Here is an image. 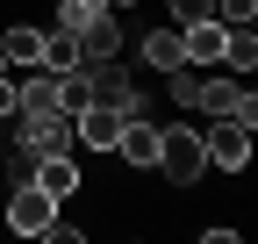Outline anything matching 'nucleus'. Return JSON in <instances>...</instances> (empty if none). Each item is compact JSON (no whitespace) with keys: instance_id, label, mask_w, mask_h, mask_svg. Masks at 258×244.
Instances as JSON below:
<instances>
[{"instance_id":"f257e3e1","label":"nucleus","mask_w":258,"mask_h":244,"mask_svg":"<svg viewBox=\"0 0 258 244\" xmlns=\"http://www.w3.org/2000/svg\"><path fill=\"white\" fill-rule=\"evenodd\" d=\"M158 172H165L172 187H194V179L208 172V144H201V130L165 122V130H158Z\"/></svg>"},{"instance_id":"f03ea898","label":"nucleus","mask_w":258,"mask_h":244,"mask_svg":"<svg viewBox=\"0 0 258 244\" xmlns=\"http://www.w3.org/2000/svg\"><path fill=\"white\" fill-rule=\"evenodd\" d=\"M194 108H208L215 122H244V130H258V94H251L244 79H201Z\"/></svg>"},{"instance_id":"7ed1b4c3","label":"nucleus","mask_w":258,"mask_h":244,"mask_svg":"<svg viewBox=\"0 0 258 244\" xmlns=\"http://www.w3.org/2000/svg\"><path fill=\"white\" fill-rule=\"evenodd\" d=\"M8 208H0V223H15V237H43L50 216H57V201L36 187V179H15V194H0Z\"/></svg>"},{"instance_id":"20e7f679","label":"nucleus","mask_w":258,"mask_h":244,"mask_svg":"<svg viewBox=\"0 0 258 244\" xmlns=\"http://www.w3.org/2000/svg\"><path fill=\"white\" fill-rule=\"evenodd\" d=\"M15 151H22V158L72 151V122H64V115H15Z\"/></svg>"},{"instance_id":"39448f33","label":"nucleus","mask_w":258,"mask_h":244,"mask_svg":"<svg viewBox=\"0 0 258 244\" xmlns=\"http://www.w3.org/2000/svg\"><path fill=\"white\" fill-rule=\"evenodd\" d=\"M122 115H129V108H115V101H86V108L72 115V144H86V151H115Z\"/></svg>"},{"instance_id":"423d86ee","label":"nucleus","mask_w":258,"mask_h":244,"mask_svg":"<svg viewBox=\"0 0 258 244\" xmlns=\"http://www.w3.org/2000/svg\"><path fill=\"white\" fill-rule=\"evenodd\" d=\"M158 130L165 122H144V115H122V137H115V158L129 172H158Z\"/></svg>"},{"instance_id":"0eeeda50","label":"nucleus","mask_w":258,"mask_h":244,"mask_svg":"<svg viewBox=\"0 0 258 244\" xmlns=\"http://www.w3.org/2000/svg\"><path fill=\"white\" fill-rule=\"evenodd\" d=\"M201 144H208V165H222V172H244L251 165V130L244 122H215Z\"/></svg>"},{"instance_id":"6e6552de","label":"nucleus","mask_w":258,"mask_h":244,"mask_svg":"<svg viewBox=\"0 0 258 244\" xmlns=\"http://www.w3.org/2000/svg\"><path fill=\"white\" fill-rule=\"evenodd\" d=\"M29 179L50 194V201H72L79 194V165H72V151H50V158H29Z\"/></svg>"},{"instance_id":"1a4fd4ad","label":"nucleus","mask_w":258,"mask_h":244,"mask_svg":"<svg viewBox=\"0 0 258 244\" xmlns=\"http://www.w3.org/2000/svg\"><path fill=\"white\" fill-rule=\"evenodd\" d=\"M108 57H122V15L115 8L79 29V65H108Z\"/></svg>"},{"instance_id":"9d476101","label":"nucleus","mask_w":258,"mask_h":244,"mask_svg":"<svg viewBox=\"0 0 258 244\" xmlns=\"http://www.w3.org/2000/svg\"><path fill=\"white\" fill-rule=\"evenodd\" d=\"M0 57H8V72H36L43 65V29L8 22V29H0Z\"/></svg>"},{"instance_id":"9b49d317","label":"nucleus","mask_w":258,"mask_h":244,"mask_svg":"<svg viewBox=\"0 0 258 244\" xmlns=\"http://www.w3.org/2000/svg\"><path fill=\"white\" fill-rule=\"evenodd\" d=\"M179 36H186V65H222V43H230V29H222L215 15H201V22H186Z\"/></svg>"},{"instance_id":"f8f14e48","label":"nucleus","mask_w":258,"mask_h":244,"mask_svg":"<svg viewBox=\"0 0 258 244\" xmlns=\"http://www.w3.org/2000/svg\"><path fill=\"white\" fill-rule=\"evenodd\" d=\"M137 50H144V65H151V72H179V65H186V36H179V22L151 29V36H144Z\"/></svg>"},{"instance_id":"ddd939ff","label":"nucleus","mask_w":258,"mask_h":244,"mask_svg":"<svg viewBox=\"0 0 258 244\" xmlns=\"http://www.w3.org/2000/svg\"><path fill=\"white\" fill-rule=\"evenodd\" d=\"M15 115H57V72H43V65L29 72V79H22V108H15Z\"/></svg>"},{"instance_id":"4468645a","label":"nucleus","mask_w":258,"mask_h":244,"mask_svg":"<svg viewBox=\"0 0 258 244\" xmlns=\"http://www.w3.org/2000/svg\"><path fill=\"white\" fill-rule=\"evenodd\" d=\"M43 72H79V36L72 29H43Z\"/></svg>"},{"instance_id":"2eb2a0df","label":"nucleus","mask_w":258,"mask_h":244,"mask_svg":"<svg viewBox=\"0 0 258 244\" xmlns=\"http://www.w3.org/2000/svg\"><path fill=\"white\" fill-rule=\"evenodd\" d=\"M222 65H230L237 79H251V65H258V36H251V22H237V29H230V43H222Z\"/></svg>"},{"instance_id":"dca6fc26","label":"nucleus","mask_w":258,"mask_h":244,"mask_svg":"<svg viewBox=\"0 0 258 244\" xmlns=\"http://www.w3.org/2000/svg\"><path fill=\"white\" fill-rule=\"evenodd\" d=\"M101 15H108V0H57V29H72V36L86 22H101Z\"/></svg>"},{"instance_id":"f3484780","label":"nucleus","mask_w":258,"mask_h":244,"mask_svg":"<svg viewBox=\"0 0 258 244\" xmlns=\"http://www.w3.org/2000/svg\"><path fill=\"white\" fill-rule=\"evenodd\" d=\"M208 15H215L222 29H237V22H251V15H258V0H208Z\"/></svg>"},{"instance_id":"a211bd4d","label":"nucleus","mask_w":258,"mask_h":244,"mask_svg":"<svg viewBox=\"0 0 258 244\" xmlns=\"http://www.w3.org/2000/svg\"><path fill=\"white\" fill-rule=\"evenodd\" d=\"M15 108H22V86H15V72H0V122H15Z\"/></svg>"},{"instance_id":"6ab92c4d","label":"nucleus","mask_w":258,"mask_h":244,"mask_svg":"<svg viewBox=\"0 0 258 244\" xmlns=\"http://www.w3.org/2000/svg\"><path fill=\"white\" fill-rule=\"evenodd\" d=\"M201 15H208V0H172V22H179V29H186V22H201Z\"/></svg>"},{"instance_id":"aec40b11","label":"nucleus","mask_w":258,"mask_h":244,"mask_svg":"<svg viewBox=\"0 0 258 244\" xmlns=\"http://www.w3.org/2000/svg\"><path fill=\"white\" fill-rule=\"evenodd\" d=\"M50 244H79V223H64V216H50V230H43Z\"/></svg>"},{"instance_id":"412c9836","label":"nucleus","mask_w":258,"mask_h":244,"mask_svg":"<svg viewBox=\"0 0 258 244\" xmlns=\"http://www.w3.org/2000/svg\"><path fill=\"white\" fill-rule=\"evenodd\" d=\"M108 8H115V15H122V8H137V0H108Z\"/></svg>"},{"instance_id":"4be33fe9","label":"nucleus","mask_w":258,"mask_h":244,"mask_svg":"<svg viewBox=\"0 0 258 244\" xmlns=\"http://www.w3.org/2000/svg\"><path fill=\"white\" fill-rule=\"evenodd\" d=\"M0 194H8V172H0Z\"/></svg>"},{"instance_id":"5701e85b","label":"nucleus","mask_w":258,"mask_h":244,"mask_svg":"<svg viewBox=\"0 0 258 244\" xmlns=\"http://www.w3.org/2000/svg\"><path fill=\"white\" fill-rule=\"evenodd\" d=\"M0 72H8V57H0Z\"/></svg>"}]
</instances>
